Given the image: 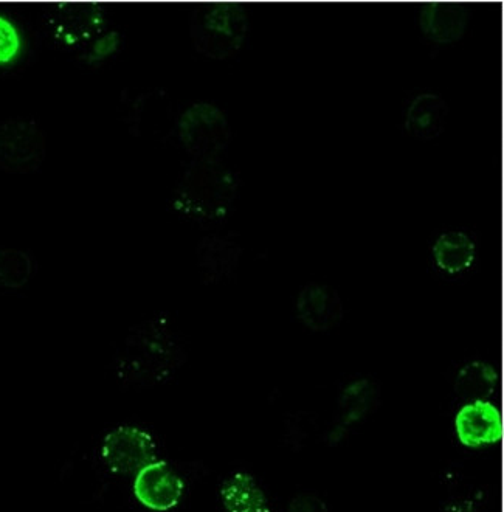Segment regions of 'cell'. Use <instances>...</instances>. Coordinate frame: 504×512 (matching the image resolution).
<instances>
[{
	"mask_svg": "<svg viewBox=\"0 0 504 512\" xmlns=\"http://www.w3.org/2000/svg\"><path fill=\"white\" fill-rule=\"evenodd\" d=\"M185 359L182 340L165 317L134 326L115 359L118 378L137 387H149L176 373Z\"/></svg>",
	"mask_w": 504,
	"mask_h": 512,
	"instance_id": "obj_1",
	"label": "cell"
},
{
	"mask_svg": "<svg viewBox=\"0 0 504 512\" xmlns=\"http://www.w3.org/2000/svg\"><path fill=\"white\" fill-rule=\"evenodd\" d=\"M238 173L224 160H193L174 188V212L197 224H218L235 208Z\"/></svg>",
	"mask_w": 504,
	"mask_h": 512,
	"instance_id": "obj_2",
	"label": "cell"
},
{
	"mask_svg": "<svg viewBox=\"0 0 504 512\" xmlns=\"http://www.w3.org/2000/svg\"><path fill=\"white\" fill-rule=\"evenodd\" d=\"M246 7L236 2L197 5L190 16V38L194 50L213 61H225L241 52L249 36Z\"/></svg>",
	"mask_w": 504,
	"mask_h": 512,
	"instance_id": "obj_3",
	"label": "cell"
},
{
	"mask_svg": "<svg viewBox=\"0 0 504 512\" xmlns=\"http://www.w3.org/2000/svg\"><path fill=\"white\" fill-rule=\"evenodd\" d=\"M176 135L193 160H219L232 142V126L218 104L197 101L177 118Z\"/></svg>",
	"mask_w": 504,
	"mask_h": 512,
	"instance_id": "obj_4",
	"label": "cell"
},
{
	"mask_svg": "<svg viewBox=\"0 0 504 512\" xmlns=\"http://www.w3.org/2000/svg\"><path fill=\"white\" fill-rule=\"evenodd\" d=\"M47 156V139L38 123L11 118L0 123V170L10 174L36 173Z\"/></svg>",
	"mask_w": 504,
	"mask_h": 512,
	"instance_id": "obj_5",
	"label": "cell"
},
{
	"mask_svg": "<svg viewBox=\"0 0 504 512\" xmlns=\"http://www.w3.org/2000/svg\"><path fill=\"white\" fill-rule=\"evenodd\" d=\"M49 32L58 44L69 49H86L106 30L103 7L92 2H61L45 14Z\"/></svg>",
	"mask_w": 504,
	"mask_h": 512,
	"instance_id": "obj_6",
	"label": "cell"
},
{
	"mask_svg": "<svg viewBox=\"0 0 504 512\" xmlns=\"http://www.w3.org/2000/svg\"><path fill=\"white\" fill-rule=\"evenodd\" d=\"M101 460L115 475H135L157 460V444L151 433L139 426L115 427L101 443Z\"/></svg>",
	"mask_w": 504,
	"mask_h": 512,
	"instance_id": "obj_7",
	"label": "cell"
},
{
	"mask_svg": "<svg viewBox=\"0 0 504 512\" xmlns=\"http://www.w3.org/2000/svg\"><path fill=\"white\" fill-rule=\"evenodd\" d=\"M123 122L139 139L163 140L176 132L174 104L165 90H143L123 108Z\"/></svg>",
	"mask_w": 504,
	"mask_h": 512,
	"instance_id": "obj_8",
	"label": "cell"
},
{
	"mask_svg": "<svg viewBox=\"0 0 504 512\" xmlns=\"http://www.w3.org/2000/svg\"><path fill=\"white\" fill-rule=\"evenodd\" d=\"M185 492V481L163 460H154L140 469L132 480V494L149 511L168 512L176 508Z\"/></svg>",
	"mask_w": 504,
	"mask_h": 512,
	"instance_id": "obj_9",
	"label": "cell"
},
{
	"mask_svg": "<svg viewBox=\"0 0 504 512\" xmlns=\"http://www.w3.org/2000/svg\"><path fill=\"white\" fill-rule=\"evenodd\" d=\"M297 319L312 333H328L342 323V298L328 284L309 283L301 289L295 303Z\"/></svg>",
	"mask_w": 504,
	"mask_h": 512,
	"instance_id": "obj_10",
	"label": "cell"
},
{
	"mask_svg": "<svg viewBox=\"0 0 504 512\" xmlns=\"http://www.w3.org/2000/svg\"><path fill=\"white\" fill-rule=\"evenodd\" d=\"M455 430L460 443L469 449L498 443L503 436L500 409L491 401L467 402L456 413Z\"/></svg>",
	"mask_w": 504,
	"mask_h": 512,
	"instance_id": "obj_11",
	"label": "cell"
},
{
	"mask_svg": "<svg viewBox=\"0 0 504 512\" xmlns=\"http://www.w3.org/2000/svg\"><path fill=\"white\" fill-rule=\"evenodd\" d=\"M472 21L469 8L460 2H427L419 10L422 35L436 45H452L466 36Z\"/></svg>",
	"mask_w": 504,
	"mask_h": 512,
	"instance_id": "obj_12",
	"label": "cell"
},
{
	"mask_svg": "<svg viewBox=\"0 0 504 512\" xmlns=\"http://www.w3.org/2000/svg\"><path fill=\"white\" fill-rule=\"evenodd\" d=\"M242 247L233 236L211 235L197 244V269L202 283L211 286L235 275L241 263Z\"/></svg>",
	"mask_w": 504,
	"mask_h": 512,
	"instance_id": "obj_13",
	"label": "cell"
},
{
	"mask_svg": "<svg viewBox=\"0 0 504 512\" xmlns=\"http://www.w3.org/2000/svg\"><path fill=\"white\" fill-rule=\"evenodd\" d=\"M449 104L435 92H421L408 104L405 131L413 139L432 142L446 131Z\"/></svg>",
	"mask_w": 504,
	"mask_h": 512,
	"instance_id": "obj_14",
	"label": "cell"
},
{
	"mask_svg": "<svg viewBox=\"0 0 504 512\" xmlns=\"http://www.w3.org/2000/svg\"><path fill=\"white\" fill-rule=\"evenodd\" d=\"M477 243L463 230H447L436 238L432 247L433 264L449 277H458L472 269L477 261Z\"/></svg>",
	"mask_w": 504,
	"mask_h": 512,
	"instance_id": "obj_15",
	"label": "cell"
},
{
	"mask_svg": "<svg viewBox=\"0 0 504 512\" xmlns=\"http://www.w3.org/2000/svg\"><path fill=\"white\" fill-rule=\"evenodd\" d=\"M219 495L225 512H272L266 492L249 472L230 475Z\"/></svg>",
	"mask_w": 504,
	"mask_h": 512,
	"instance_id": "obj_16",
	"label": "cell"
},
{
	"mask_svg": "<svg viewBox=\"0 0 504 512\" xmlns=\"http://www.w3.org/2000/svg\"><path fill=\"white\" fill-rule=\"evenodd\" d=\"M379 388L370 378L357 379L342 391L339 399L337 432L356 426L376 409Z\"/></svg>",
	"mask_w": 504,
	"mask_h": 512,
	"instance_id": "obj_17",
	"label": "cell"
},
{
	"mask_svg": "<svg viewBox=\"0 0 504 512\" xmlns=\"http://www.w3.org/2000/svg\"><path fill=\"white\" fill-rule=\"evenodd\" d=\"M498 385V371L483 360H473L464 365L455 381V393L464 401H487Z\"/></svg>",
	"mask_w": 504,
	"mask_h": 512,
	"instance_id": "obj_18",
	"label": "cell"
},
{
	"mask_svg": "<svg viewBox=\"0 0 504 512\" xmlns=\"http://www.w3.org/2000/svg\"><path fill=\"white\" fill-rule=\"evenodd\" d=\"M36 261L21 249H0V288L21 291L33 280Z\"/></svg>",
	"mask_w": 504,
	"mask_h": 512,
	"instance_id": "obj_19",
	"label": "cell"
},
{
	"mask_svg": "<svg viewBox=\"0 0 504 512\" xmlns=\"http://www.w3.org/2000/svg\"><path fill=\"white\" fill-rule=\"evenodd\" d=\"M121 49V35L117 30H104L84 49L83 61L89 66H98L114 58Z\"/></svg>",
	"mask_w": 504,
	"mask_h": 512,
	"instance_id": "obj_20",
	"label": "cell"
},
{
	"mask_svg": "<svg viewBox=\"0 0 504 512\" xmlns=\"http://www.w3.org/2000/svg\"><path fill=\"white\" fill-rule=\"evenodd\" d=\"M24 39L18 25L0 14V67H8L21 58Z\"/></svg>",
	"mask_w": 504,
	"mask_h": 512,
	"instance_id": "obj_21",
	"label": "cell"
},
{
	"mask_svg": "<svg viewBox=\"0 0 504 512\" xmlns=\"http://www.w3.org/2000/svg\"><path fill=\"white\" fill-rule=\"evenodd\" d=\"M286 512H329V508L320 495L303 492L294 497Z\"/></svg>",
	"mask_w": 504,
	"mask_h": 512,
	"instance_id": "obj_22",
	"label": "cell"
}]
</instances>
